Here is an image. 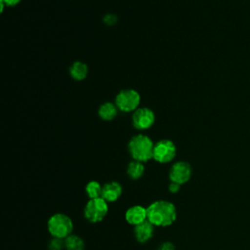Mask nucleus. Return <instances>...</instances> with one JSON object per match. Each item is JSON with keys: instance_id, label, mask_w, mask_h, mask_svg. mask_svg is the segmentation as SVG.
<instances>
[{"instance_id": "f257e3e1", "label": "nucleus", "mask_w": 250, "mask_h": 250, "mask_svg": "<svg viewBox=\"0 0 250 250\" xmlns=\"http://www.w3.org/2000/svg\"><path fill=\"white\" fill-rule=\"evenodd\" d=\"M147 220L155 227H168L177 218L175 205L167 200H156L146 207Z\"/></svg>"}, {"instance_id": "f03ea898", "label": "nucleus", "mask_w": 250, "mask_h": 250, "mask_svg": "<svg viewBox=\"0 0 250 250\" xmlns=\"http://www.w3.org/2000/svg\"><path fill=\"white\" fill-rule=\"evenodd\" d=\"M153 148L154 144L151 139L142 134L134 136L128 144V149L133 159L143 163L153 158Z\"/></svg>"}, {"instance_id": "7ed1b4c3", "label": "nucleus", "mask_w": 250, "mask_h": 250, "mask_svg": "<svg viewBox=\"0 0 250 250\" xmlns=\"http://www.w3.org/2000/svg\"><path fill=\"white\" fill-rule=\"evenodd\" d=\"M47 228L53 237L64 239L71 234L73 229V223L67 215L62 213H56L49 218Z\"/></svg>"}, {"instance_id": "20e7f679", "label": "nucleus", "mask_w": 250, "mask_h": 250, "mask_svg": "<svg viewBox=\"0 0 250 250\" xmlns=\"http://www.w3.org/2000/svg\"><path fill=\"white\" fill-rule=\"evenodd\" d=\"M108 211L107 202L103 198L89 199L84 207V217L91 223H99L104 220Z\"/></svg>"}, {"instance_id": "39448f33", "label": "nucleus", "mask_w": 250, "mask_h": 250, "mask_svg": "<svg viewBox=\"0 0 250 250\" xmlns=\"http://www.w3.org/2000/svg\"><path fill=\"white\" fill-rule=\"evenodd\" d=\"M141 97L140 94L133 89L121 90L116 96V105L122 111H133L137 109L140 104Z\"/></svg>"}, {"instance_id": "423d86ee", "label": "nucleus", "mask_w": 250, "mask_h": 250, "mask_svg": "<svg viewBox=\"0 0 250 250\" xmlns=\"http://www.w3.org/2000/svg\"><path fill=\"white\" fill-rule=\"evenodd\" d=\"M176 146L170 140H160L154 144L153 159L159 163H168L176 155Z\"/></svg>"}, {"instance_id": "0eeeda50", "label": "nucleus", "mask_w": 250, "mask_h": 250, "mask_svg": "<svg viewBox=\"0 0 250 250\" xmlns=\"http://www.w3.org/2000/svg\"><path fill=\"white\" fill-rule=\"evenodd\" d=\"M191 177V167L186 161H178L174 163L169 172L171 182L183 185L186 184Z\"/></svg>"}, {"instance_id": "6e6552de", "label": "nucleus", "mask_w": 250, "mask_h": 250, "mask_svg": "<svg viewBox=\"0 0 250 250\" xmlns=\"http://www.w3.org/2000/svg\"><path fill=\"white\" fill-rule=\"evenodd\" d=\"M154 113L147 107H141L135 110L132 121L135 128L139 130H146L152 126L154 123Z\"/></svg>"}, {"instance_id": "1a4fd4ad", "label": "nucleus", "mask_w": 250, "mask_h": 250, "mask_svg": "<svg viewBox=\"0 0 250 250\" xmlns=\"http://www.w3.org/2000/svg\"><path fill=\"white\" fill-rule=\"evenodd\" d=\"M125 219L130 225L135 227L147 220V210L141 205L131 206L125 213Z\"/></svg>"}, {"instance_id": "9d476101", "label": "nucleus", "mask_w": 250, "mask_h": 250, "mask_svg": "<svg viewBox=\"0 0 250 250\" xmlns=\"http://www.w3.org/2000/svg\"><path fill=\"white\" fill-rule=\"evenodd\" d=\"M154 227L148 220L134 227V234L138 242L145 243L149 240L154 233Z\"/></svg>"}, {"instance_id": "9b49d317", "label": "nucleus", "mask_w": 250, "mask_h": 250, "mask_svg": "<svg viewBox=\"0 0 250 250\" xmlns=\"http://www.w3.org/2000/svg\"><path fill=\"white\" fill-rule=\"evenodd\" d=\"M122 194V187L117 182H108L103 186L102 197L108 203L116 201Z\"/></svg>"}, {"instance_id": "f8f14e48", "label": "nucleus", "mask_w": 250, "mask_h": 250, "mask_svg": "<svg viewBox=\"0 0 250 250\" xmlns=\"http://www.w3.org/2000/svg\"><path fill=\"white\" fill-rule=\"evenodd\" d=\"M145 173V166L143 162L133 160L128 164L127 167V174L130 179L132 180H139L143 177Z\"/></svg>"}, {"instance_id": "ddd939ff", "label": "nucleus", "mask_w": 250, "mask_h": 250, "mask_svg": "<svg viewBox=\"0 0 250 250\" xmlns=\"http://www.w3.org/2000/svg\"><path fill=\"white\" fill-rule=\"evenodd\" d=\"M99 115L102 119L110 121L117 115L116 105L111 103H104L99 108Z\"/></svg>"}, {"instance_id": "4468645a", "label": "nucleus", "mask_w": 250, "mask_h": 250, "mask_svg": "<svg viewBox=\"0 0 250 250\" xmlns=\"http://www.w3.org/2000/svg\"><path fill=\"white\" fill-rule=\"evenodd\" d=\"M64 248L66 250H84L85 243L80 236L71 233L64 238Z\"/></svg>"}, {"instance_id": "2eb2a0df", "label": "nucleus", "mask_w": 250, "mask_h": 250, "mask_svg": "<svg viewBox=\"0 0 250 250\" xmlns=\"http://www.w3.org/2000/svg\"><path fill=\"white\" fill-rule=\"evenodd\" d=\"M88 73L87 64L82 62H75L70 67V75L75 80H83Z\"/></svg>"}, {"instance_id": "dca6fc26", "label": "nucleus", "mask_w": 250, "mask_h": 250, "mask_svg": "<svg viewBox=\"0 0 250 250\" xmlns=\"http://www.w3.org/2000/svg\"><path fill=\"white\" fill-rule=\"evenodd\" d=\"M85 191L90 199L99 198L102 197L103 186H101V184L97 181H91L86 185Z\"/></svg>"}, {"instance_id": "f3484780", "label": "nucleus", "mask_w": 250, "mask_h": 250, "mask_svg": "<svg viewBox=\"0 0 250 250\" xmlns=\"http://www.w3.org/2000/svg\"><path fill=\"white\" fill-rule=\"evenodd\" d=\"M49 250H62L64 248V239L53 237L48 245Z\"/></svg>"}, {"instance_id": "a211bd4d", "label": "nucleus", "mask_w": 250, "mask_h": 250, "mask_svg": "<svg viewBox=\"0 0 250 250\" xmlns=\"http://www.w3.org/2000/svg\"><path fill=\"white\" fill-rule=\"evenodd\" d=\"M157 250H175V245L170 241H165L158 246Z\"/></svg>"}, {"instance_id": "6ab92c4d", "label": "nucleus", "mask_w": 250, "mask_h": 250, "mask_svg": "<svg viewBox=\"0 0 250 250\" xmlns=\"http://www.w3.org/2000/svg\"><path fill=\"white\" fill-rule=\"evenodd\" d=\"M180 188H181V185L180 184H177V183H174V182H171L168 186V189L170 192L172 193H176L180 190Z\"/></svg>"}, {"instance_id": "aec40b11", "label": "nucleus", "mask_w": 250, "mask_h": 250, "mask_svg": "<svg viewBox=\"0 0 250 250\" xmlns=\"http://www.w3.org/2000/svg\"><path fill=\"white\" fill-rule=\"evenodd\" d=\"M0 2L3 5H7V6H10V7H13V6L18 5L21 2V0H0Z\"/></svg>"}, {"instance_id": "412c9836", "label": "nucleus", "mask_w": 250, "mask_h": 250, "mask_svg": "<svg viewBox=\"0 0 250 250\" xmlns=\"http://www.w3.org/2000/svg\"><path fill=\"white\" fill-rule=\"evenodd\" d=\"M104 21L105 23L111 25V24H113V23L116 21V18H115L113 15H107V16L104 17Z\"/></svg>"}]
</instances>
